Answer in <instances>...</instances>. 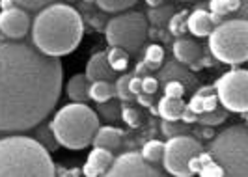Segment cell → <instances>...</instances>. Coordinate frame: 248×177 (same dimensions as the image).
I'll use <instances>...</instances> for the list:
<instances>
[{
  "label": "cell",
  "mask_w": 248,
  "mask_h": 177,
  "mask_svg": "<svg viewBox=\"0 0 248 177\" xmlns=\"http://www.w3.org/2000/svg\"><path fill=\"white\" fill-rule=\"evenodd\" d=\"M186 15H188V12H185V10L175 13V15L172 13V17L168 19V30H170L172 36L181 38L186 32Z\"/></svg>",
  "instance_id": "29"
},
{
  "label": "cell",
  "mask_w": 248,
  "mask_h": 177,
  "mask_svg": "<svg viewBox=\"0 0 248 177\" xmlns=\"http://www.w3.org/2000/svg\"><path fill=\"white\" fill-rule=\"evenodd\" d=\"M0 38H4V36H2V32H0Z\"/></svg>",
  "instance_id": "48"
},
{
  "label": "cell",
  "mask_w": 248,
  "mask_h": 177,
  "mask_svg": "<svg viewBox=\"0 0 248 177\" xmlns=\"http://www.w3.org/2000/svg\"><path fill=\"white\" fill-rule=\"evenodd\" d=\"M105 176L108 177H157L159 170H155L140 153L129 151L120 155L118 159L112 161L110 168L107 170Z\"/></svg>",
  "instance_id": "10"
},
{
  "label": "cell",
  "mask_w": 248,
  "mask_h": 177,
  "mask_svg": "<svg viewBox=\"0 0 248 177\" xmlns=\"http://www.w3.org/2000/svg\"><path fill=\"white\" fill-rule=\"evenodd\" d=\"M138 0H95V4L99 6L103 12H125L129 10L131 6H135Z\"/></svg>",
  "instance_id": "30"
},
{
  "label": "cell",
  "mask_w": 248,
  "mask_h": 177,
  "mask_svg": "<svg viewBox=\"0 0 248 177\" xmlns=\"http://www.w3.org/2000/svg\"><path fill=\"white\" fill-rule=\"evenodd\" d=\"M129 91H131L133 95H138V93L142 91V76L133 75L129 78Z\"/></svg>",
  "instance_id": "39"
},
{
  "label": "cell",
  "mask_w": 248,
  "mask_h": 177,
  "mask_svg": "<svg viewBox=\"0 0 248 177\" xmlns=\"http://www.w3.org/2000/svg\"><path fill=\"white\" fill-rule=\"evenodd\" d=\"M112 161H114V155L110 149H105V148H95L93 151L88 155V161L84 168H82V174L88 177H97L105 176L107 170L110 168Z\"/></svg>",
  "instance_id": "12"
},
{
  "label": "cell",
  "mask_w": 248,
  "mask_h": 177,
  "mask_svg": "<svg viewBox=\"0 0 248 177\" xmlns=\"http://www.w3.org/2000/svg\"><path fill=\"white\" fill-rule=\"evenodd\" d=\"M186 88L183 86V82H179V80H168V82H164V95L166 97H183L185 95Z\"/></svg>",
  "instance_id": "34"
},
{
  "label": "cell",
  "mask_w": 248,
  "mask_h": 177,
  "mask_svg": "<svg viewBox=\"0 0 248 177\" xmlns=\"http://www.w3.org/2000/svg\"><path fill=\"white\" fill-rule=\"evenodd\" d=\"M162 151H164V144L162 142H159V140H149V142L144 144L140 155L148 161L149 164H153V162L162 161Z\"/></svg>",
  "instance_id": "24"
},
{
  "label": "cell",
  "mask_w": 248,
  "mask_h": 177,
  "mask_svg": "<svg viewBox=\"0 0 248 177\" xmlns=\"http://www.w3.org/2000/svg\"><path fill=\"white\" fill-rule=\"evenodd\" d=\"M88 89H90V80L86 78V75L71 76L69 82L65 84V93L75 103H86L90 99Z\"/></svg>",
  "instance_id": "19"
},
{
  "label": "cell",
  "mask_w": 248,
  "mask_h": 177,
  "mask_svg": "<svg viewBox=\"0 0 248 177\" xmlns=\"http://www.w3.org/2000/svg\"><path fill=\"white\" fill-rule=\"evenodd\" d=\"M80 174H82L80 170H67V172H65L63 176H80Z\"/></svg>",
  "instance_id": "47"
},
{
  "label": "cell",
  "mask_w": 248,
  "mask_h": 177,
  "mask_svg": "<svg viewBox=\"0 0 248 177\" xmlns=\"http://www.w3.org/2000/svg\"><path fill=\"white\" fill-rule=\"evenodd\" d=\"M172 13H174V8L172 6H166V4H161V6H157V8H151L148 12V19L151 25L155 26H162L168 23V19L172 17Z\"/></svg>",
  "instance_id": "23"
},
{
  "label": "cell",
  "mask_w": 248,
  "mask_h": 177,
  "mask_svg": "<svg viewBox=\"0 0 248 177\" xmlns=\"http://www.w3.org/2000/svg\"><path fill=\"white\" fill-rule=\"evenodd\" d=\"M161 131L166 138H172V136H179V134H186L188 133V123H183L181 119H162Z\"/></svg>",
  "instance_id": "27"
},
{
  "label": "cell",
  "mask_w": 248,
  "mask_h": 177,
  "mask_svg": "<svg viewBox=\"0 0 248 177\" xmlns=\"http://www.w3.org/2000/svg\"><path fill=\"white\" fill-rule=\"evenodd\" d=\"M172 52H174L175 60L179 63H183V65H190V63H194L198 60L200 56H202V47H200L196 41H192V39L188 38H177L174 41V45H172Z\"/></svg>",
  "instance_id": "14"
},
{
  "label": "cell",
  "mask_w": 248,
  "mask_h": 177,
  "mask_svg": "<svg viewBox=\"0 0 248 177\" xmlns=\"http://www.w3.org/2000/svg\"><path fill=\"white\" fill-rule=\"evenodd\" d=\"M179 119H181L183 123H188V125H190V123H196V119H198V114H194V112H192V110H190V108H188V106L185 104V108L181 110V116H179Z\"/></svg>",
  "instance_id": "40"
},
{
  "label": "cell",
  "mask_w": 248,
  "mask_h": 177,
  "mask_svg": "<svg viewBox=\"0 0 248 177\" xmlns=\"http://www.w3.org/2000/svg\"><path fill=\"white\" fill-rule=\"evenodd\" d=\"M157 80H161V82H168V80H179V82H183V86H188V88H192V86H196V76L190 75V71L186 69L183 63L179 62H168L164 67H162L161 71H159V78Z\"/></svg>",
  "instance_id": "15"
},
{
  "label": "cell",
  "mask_w": 248,
  "mask_h": 177,
  "mask_svg": "<svg viewBox=\"0 0 248 177\" xmlns=\"http://www.w3.org/2000/svg\"><path fill=\"white\" fill-rule=\"evenodd\" d=\"M13 4L19 6V8H23V10H26V12H39V10H43L45 6L52 4V0H13Z\"/></svg>",
  "instance_id": "33"
},
{
  "label": "cell",
  "mask_w": 248,
  "mask_h": 177,
  "mask_svg": "<svg viewBox=\"0 0 248 177\" xmlns=\"http://www.w3.org/2000/svg\"><path fill=\"white\" fill-rule=\"evenodd\" d=\"M13 6H15L13 0H0V8H2V10H10Z\"/></svg>",
  "instance_id": "45"
},
{
  "label": "cell",
  "mask_w": 248,
  "mask_h": 177,
  "mask_svg": "<svg viewBox=\"0 0 248 177\" xmlns=\"http://www.w3.org/2000/svg\"><path fill=\"white\" fill-rule=\"evenodd\" d=\"M209 10L213 13H218V15H226L228 12V6H226V0H209Z\"/></svg>",
  "instance_id": "38"
},
{
  "label": "cell",
  "mask_w": 248,
  "mask_h": 177,
  "mask_svg": "<svg viewBox=\"0 0 248 177\" xmlns=\"http://www.w3.org/2000/svg\"><path fill=\"white\" fill-rule=\"evenodd\" d=\"M105 36L110 47H120L129 54H135L148 38V19L140 12L116 15L105 26Z\"/></svg>",
  "instance_id": "7"
},
{
  "label": "cell",
  "mask_w": 248,
  "mask_h": 177,
  "mask_svg": "<svg viewBox=\"0 0 248 177\" xmlns=\"http://www.w3.org/2000/svg\"><path fill=\"white\" fill-rule=\"evenodd\" d=\"M107 62L112 71L122 73L129 67V52L120 47H110V51H107Z\"/></svg>",
  "instance_id": "22"
},
{
  "label": "cell",
  "mask_w": 248,
  "mask_h": 177,
  "mask_svg": "<svg viewBox=\"0 0 248 177\" xmlns=\"http://www.w3.org/2000/svg\"><path fill=\"white\" fill-rule=\"evenodd\" d=\"M84 75H86L90 82H95V80H108V82H112L114 80L116 71H112L108 62H107V52L99 51L90 58Z\"/></svg>",
  "instance_id": "13"
},
{
  "label": "cell",
  "mask_w": 248,
  "mask_h": 177,
  "mask_svg": "<svg viewBox=\"0 0 248 177\" xmlns=\"http://www.w3.org/2000/svg\"><path fill=\"white\" fill-rule=\"evenodd\" d=\"M37 134H39V142H41L47 149H56V144H58V142L54 138V134L50 133L49 127H39V133H37Z\"/></svg>",
  "instance_id": "36"
},
{
  "label": "cell",
  "mask_w": 248,
  "mask_h": 177,
  "mask_svg": "<svg viewBox=\"0 0 248 177\" xmlns=\"http://www.w3.org/2000/svg\"><path fill=\"white\" fill-rule=\"evenodd\" d=\"M198 174L202 177H218V176H224V170L217 164L213 159H209V161H205V162L202 164V168L198 170Z\"/></svg>",
  "instance_id": "35"
},
{
  "label": "cell",
  "mask_w": 248,
  "mask_h": 177,
  "mask_svg": "<svg viewBox=\"0 0 248 177\" xmlns=\"http://www.w3.org/2000/svg\"><path fill=\"white\" fill-rule=\"evenodd\" d=\"M88 95L90 99L95 103H105L114 97V84L108 82V80H95L90 84V89H88Z\"/></svg>",
  "instance_id": "21"
},
{
  "label": "cell",
  "mask_w": 248,
  "mask_h": 177,
  "mask_svg": "<svg viewBox=\"0 0 248 177\" xmlns=\"http://www.w3.org/2000/svg\"><path fill=\"white\" fill-rule=\"evenodd\" d=\"M213 30V25L209 21V12L205 10H194L186 15V32H190L196 38H205Z\"/></svg>",
  "instance_id": "18"
},
{
  "label": "cell",
  "mask_w": 248,
  "mask_h": 177,
  "mask_svg": "<svg viewBox=\"0 0 248 177\" xmlns=\"http://www.w3.org/2000/svg\"><path fill=\"white\" fill-rule=\"evenodd\" d=\"M129 78H131L129 75H122L114 80V95H116L120 101L131 103V99L135 97V95L129 91Z\"/></svg>",
  "instance_id": "31"
},
{
  "label": "cell",
  "mask_w": 248,
  "mask_h": 177,
  "mask_svg": "<svg viewBox=\"0 0 248 177\" xmlns=\"http://www.w3.org/2000/svg\"><path fill=\"white\" fill-rule=\"evenodd\" d=\"M209 51L228 65H241L248 60V23L245 19L222 21L209 32Z\"/></svg>",
  "instance_id": "6"
},
{
  "label": "cell",
  "mask_w": 248,
  "mask_h": 177,
  "mask_svg": "<svg viewBox=\"0 0 248 177\" xmlns=\"http://www.w3.org/2000/svg\"><path fill=\"white\" fill-rule=\"evenodd\" d=\"M146 4H148L149 8H157V6H161V4H164V0H144Z\"/></svg>",
  "instance_id": "46"
},
{
  "label": "cell",
  "mask_w": 248,
  "mask_h": 177,
  "mask_svg": "<svg viewBox=\"0 0 248 177\" xmlns=\"http://www.w3.org/2000/svg\"><path fill=\"white\" fill-rule=\"evenodd\" d=\"M30 30V17L28 12L13 6L10 10L0 12V32L6 39H21Z\"/></svg>",
  "instance_id": "11"
},
{
  "label": "cell",
  "mask_w": 248,
  "mask_h": 177,
  "mask_svg": "<svg viewBox=\"0 0 248 177\" xmlns=\"http://www.w3.org/2000/svg\"><path fill=\"white\" fill-rule=\"evenodd\" d=\"M211 159L224 170V176H248V131L245 125H233L218 133L209 144Z\"/></svg>",
  "instance_id": "5"
},
{
  "label": "cell",
  "mask_w": 248,
  "mask_h": 177,
  "mask_svg": "<svg viewBox=\"0 0 248 177\" xmlns=\"http://www.w3.org/2000/svg\"><path fill=\"white\" fill-rule=\"evenodd\" d=\"M144 62L148 63L149 69H159L164 62V49L157 43H151L146 47V52H144Z\"/></svg>",
  "instance_id": "25"
},
{
  "label": "cell",
  "mask_w": 248,
  "mask_h": 177,
  "mask_svg": "<svg viewBox=\"0 0 248 177\" xmlns=\"http://www.w3.org/2000/svg\"><path fill=\"white\" fill-rule=\"evenodd\" d=\"M69 2H75V0H69Z\"/></svg>",
  "instance_id": "49"
},
{
  "label": "cell",
  "mask_w": 248,
  "mask_h": 177,
  "mask_svg": "<svg viewBox=\"0 0 248 177\" xmlns=\"http://www.w3.org/2000/svg\"><path fill=\"white\" fill-rule=\"evenodd\" d=\"M215 95L228 112L247 114L248 110V73L245 69H232L215 82Z\"/></svg>",
  "instance_id": "8"
},
{
  "label": "cell",
  "mask_w": 248,
  "mask_h": 177,
  "mask_svg": "<svg viewBox=\"0 0 248 177\" xmlns=\"http://www.w3.org/2000/svg\"><path fill=\"white\" fill-rule=\"evenodd\" d=\"M226 118H228V110L224 108V110H218V108H215V110H209V112H202L198 114V119L202 125H207V127H215V125H220L226 121Z\"/></svg>",
  "instance_id": "28"
},
{
  "label": "cell",
  "mask_w": 248,
  "mask_h": 177,
  "mask_svg": "<svg viewBox=\"0 0 248 177\" xmlns=\"http://www.w3.org/2000/svg\"><path fill=\"white\" fill-rule=\"evenodd\" d=\"M185 108V103L183 99L179 97H162L161 101H159V106H157V114L161 116L162 119H170V121H174V119H179V116H181V110Z\"/></svg>",
  "instance_id": "20"
},
{
  "label": "cell",
  "mask_w": 248,
  "mask_h": 177,
  "mask_svg": "<svg viewBox=\"0 0 248 177\" xmlns=\"http://www.w3.org/2000/svg\"><path fill=\"white\" fill-rule=\"evenodd\" d=\"M149 73V67H148V63L144 62H138L137 63V67H135V75H138V76H144V75H148Z\"/></svg>",
  "instance_id": "42"
},
{
  "label": "cell",
  "mask_w": 248,
  "mask_h": 177,
  "mask_svg": "<svg viewBox=\"0 0 248 177\" xmlns=\"http://www.w3.org/2000/svg\"><path fill=\"white\" fill-rule=\"evenodd\" d=\"M200 151H202V144L196 138L186 136V134L172 136L164 144L162 164L166 168V172L172 176L188 177L192 176L188 170V161H190V157H194Z\"/></svg>",
  "instance_id": "9"
},
{
  "label": "cell",
  "mask_w": 248,
  "mask_h": 177,
  "mask_svg": "<svg viewBox=\"0 0 248 177\" xmlns=\"http://www.w3.org/2000/svg\"><path fill=\"white\" fill-rule=\"evenodd\" d=\"M56 166L47 148L28 136L0 138V177H50Z\"/></svg>",
  "instance_id": "3"
},
{
  "label": "cell",
  "mask_w": 248,
  "mask_h": 177,
  "mask_svg": "<svg viewBox=\"0 0 248 177\" xmlns=\"http://www.w3.org/2000/svg\"><path fill=\"white\" fill-rule=\"evenodd\" d=\"M97 110H99V116L107 121H116L120 119V114H122V103H116L108 99L105 103H97Z\"/></svg>",
  "instance_id": "26"
},
{
  "label": "cell",
  "mask_w": 248,
  "mask_h": 177,
  "mask_svg": "<svg viewBox=\"0 0 248 177\" xmlns=\"http://www.w3.org/2000/svg\"><path fill=\"white\" fill-rule=\"evenodd\" d=\"M120 119H124L125 123L129 127H133V129H137V127H140V112H138L135 106H129V104H124L122 106V114H120Z\"/></svg>",
  "instance_id": "32"
},
{
  "label": "cell",
  "mask_w": 248,
  "mask_h": 177,
  "mask_svg": "<svg viewBox=\"0 0 248 177\" xmlns=\"http://www.w3.org/2000/svg\"><path fill=\"white\" fill-rule=\"evenodd\" d=\"M209 21H211V25H213V26L220 25V23L224 21V15H218V13L209 12Z\"/></svg>",
  "instance_id": "44"
},
{
  "label": "cell",
  "mask_w": 248,
  "mask_h": 177,
  "mask_svg": "<svg viewBox=\"0 0 248 177\" xmlns=\"http://www.w3.org/2000/svg\"><path fill=\"white\" fill-rule=\"evenodd\" d=\"M84 34L82 17L67 4H49L32 23V43L39 52L60 58L73 52Z\"/></svg>",
  "instance_id": "2"
},
{
  "label": "cell",
  "mask_w": 248,
  "mask_h": 177,
  "mask_svg": "<svg viewBox=\"0 0 248 177\" xmlns=\"http://www.w3.org/2000/svg\"><path fill=\"white\" fill-rule=\"evenodd\" d=\"M124 131L118 129V127H99L92 138V144L95 148H105V149H118L122 146V140H124Z\"/></svg>",
  "instance_id": "16"
},
{
  "label": "cell",
  "mask_w": 248,
  "mask_h": 177,
  "mask_svg": "<svg viewBox=\"0 0 248 177\" xmlns=\"http://www.w3.org/2000/svg\"><path fill=\"white\" fill-rule=\"evenodd\" d=\"M157 89H159V80H157L155 76H148V75L142 76V91H144V93L155 95Z\"/></svg>",
  "instance_id": "37"
},
{
  "label": "cell",
  "mask_w": 248,
  "mask_h": 177,
  "mask_svg": "<svg viewBox=\"0 0 248 177\" xmlns=\"http://www.w3.org/2000/svg\"><path fill=\"white\" fill-rule=\"evenodd\" d=\"M135 97H137V103L140 104V106L149 108V106L153 104V95H151V93H144V91H140V93L135 95Z\"/></svg>",
  "instance_id": "41"
},
{
  "label": "cell",
  "mask_w": 248,
  "mask_h": 177,
  "mask_svg": "<svg viewBox=\"0 0 248 177\" xmlns=\"http://www.w3.org/2000/svg\"><path fill=\"white\" fill-rule=\"evenodd\" d=\"M49 129L60 146L77 151L92 144L95 131L99 129V118L88 104L73 103L54 114Z\"/></svg>",
  "instance_id": "4"
},
{
  "label": "cell",
  "mask_w": 248,
  "mask_h": 177,
  "mask_svg": "<svg viewBox=\"0 0 248 177\" xmlns=\"http://www.w3.org/2000/svg\"><path fill=\"white\" fill-rule=\"evenodd\" d=\"M198 134L202 136V138H213V134H215V133H213L211 127L203 125V127H202V129L198 131Z\"/></svg>",
  "instance_id": "43"
},
{
  "label": "cell",
  "mask_w": 248,
  "mask_h": 177,
  "mask_svg": "<svg viewBox=\"0 0 248 177\" xmlns=\"http://www.w3.org/2000/svg\"><path fill=\"white\" fill-rule=\"evenodd\" d=\"M62 91V63L36 47L0 38V133L37 127Z\"/></svg>",
  "instance_id": "1"
},
{
  "label": "cell",
  "mask_w": 248,
  "mask_h": 177,
  "mask_svg": "<svg viewBox=\"0 0 248 177\" xmlns=\"http://www.w3.org/2000/svg\"><path fill=\"white\" fill-rule=\"evenodd\" d=\"M218 104V99L215 95V89L213 86H203L196 91V95H192V99L188 101V108L194 112V114H202V112H209L215 110Z\"/></svg>",
  "instance_id": "17"
}]
</instances>
